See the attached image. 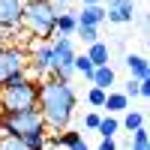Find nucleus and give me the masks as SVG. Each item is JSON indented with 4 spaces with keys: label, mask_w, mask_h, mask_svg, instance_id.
I'll return each mask as SVG.
<instances>
[{
    "label": "nucleus",
    "mask_w": 150,
    "mask_h": 150,
    "mask_svg": "<svg viewBox=\"0 0 150 150\" xmlns=\"http://www.w3.org/2000/svg\"><path fill=\"white\" fill-rule=\"evenodd\" d=\"M75 105H78V93L69 81H57V78H45L39 81V99H36V108L42 114L45 129L51 132H66L69 120L75 114Z\"/></svg>",
    "instance_id": "1"
},
{
    "label": "nucleus",
    "mask_w": 150,
    "mask_h": 150,
    "mask_svg": "<svg viewBox=\"0 0 150 150\" xmlns=\"http://www.w3.org/2000/svg\"><path fill=\"white\" fill-rule=\"evenodd\" d=\"M54 21H57V6L51 3V0H27L21 24L36 36V39L51 42V36H54Z\"/></svg>",
    "instance_id": "2"
},
{
    "label": "nucleus",
    "mask_w": 150,
    "mask_h": 150,
    "mask_svg": "<svg viewBox=\"0 0 150 150\" xmlns=\"http://www.w3.org/2000/svg\"><path fill=\"white\" fill-rule=\"evenodd\" d=\"M39 99V81H27L21 87H0V111L15 114V111H30L36 108Z\"/></svg>",
    "instance_id": "3"
},
{
    "label": "nucleus",
    "mask_w": 150,
    "mask_h": 150,
    "mask_svg": "<svg viewBox=\"0 0 150 150\" xmlns=\"http://www.w3.org/2000/svg\"><path fill=\"white\" fill-rule=\"evenodd\" d=\"M30 132H48L39 108L30 111H15V114H3L0 117V135H15V138H24Z\"/></svg>",
    "instance_id": "4"
},
{
    "label": "nucleus",
    "mask_w": 150,
    "mask_h": 150,
    "mask_svg": "<svg viewBox=\"0 0 150 150\" xmlns=\"http://www.w3.org/2000/svg\"><path fill=\"white\" fill-rule=\"evenodd\" d=\"M51 42H39V45H33L30 48V54H27V75H30V81H39L45 78V75H51Z\"/></svg>",
    "instance_id": "5"
},
{
    "label": "nucleus",
    "mask_w": 150,
    "mask_h": 150,
    "mask_svg": "<svg viewBox=\"0 0 150 150\" xmlns=\"http://www.w3.org/2000/svg\"><path fill=\"white\" fill-rule=\"evenodd\" d=\"M27 69V51L18 45H0V84H3L12 72Z\"/></svg>",
    "instance_id": "6"
},
{
    "label": "nucleus",
    "mask_w": 150,
    "mask_h": 150,
    "mask_svg": "<svg viewBox=\"0 0 150 150\" xmlns=\"http://www.w3.org/2000/svg\"><path fill=\"white\" fill-rule=\"evenodd\" d=\"M27 0H0V30H18Z\"/></svg>",
    "instance_id": "7"
},
{
    "label": "nucleus",
    "mask_w": 150,
    "mask_h": 150,
    "mask_svg": "<svg viewBox=\"0 0 150 150\" xmlns=\"http://www.w3.org/2000/svg\"><path fill=\"white\" fill-rule=\"evenodd\" d=\"M105 18L114 21V24H129L135 18V3H132V0H108Z\"/></svg>",
    "instance_id": "8"
},
{
    "label": "nucleus",
    "mask_w": 150,
    "mask_h": 150,
    "mask_svg": "<svg viewBox=\"0 0 150 150\" xmlns=\"http://www.w3.org/2000/svg\"><path fill=\"white\" fill-rule=\"evenodd\" d=\"M75 21H78V27H96L99 30V24L105 21V6H81Z\"/></svg>",
    "instance_id": "9"
},
{
    "label": "nucleus",
    "mask_w": 150,
    "mask_h": 150,
    "mask_svg": "<svg viewBox=\"0 0 150 150\" xmlns=\"http://www.w3.org/2000/svg\"><path fill=\"white\" fill-rule=\"evenodd\" d=\"M126 69L132 75V81H150V66H147V60L141 54H126Z\"/></svg>",
    "instance_id": "10"
},
{
    "label": "nucleus",
    "mask_w": 150,
    "mask_h": 150,
    "mask_svg": "<svg viewBox=\"0 0 150 150\" xmlns=\"http://www.w3.org/2000/svg\"><path fill=\"white\" fill-rule=\"evenodd\" d=\"M90 87H99V90L111 93V87H114V69H111V66H99V69H93V75H90Z\"/></svg>",
    "instance_id": "11"
},
{
    "label": "nucleus",
    "mask_w": 150,
    "mask_h": 150,
    "mask_svg": "<svg viewBox=\"0 0 150 150\" xmlns=\"http://www.w3.org/2000/svg\"><path fill=\"white\" fill-rule=\"evenodd\" d=\"M78 30V21H75V12H60L57 21H54V36H72Z\"/></svg>",
    "instance_id": "12"
},
{
    "label": "nucleus",
    "mask_w": 150,
    "mask_h": 150,
    "mask_svg": "<svg viewBox=\"0 0 150 150\" xmlns=\"http://www.w3.org/2000/svg\"><path fill=\"white\" fill-rule=\"evenodd\" d=\"M108 57H111V51H108V45H105V42H93L90 48H87V60L93 63V69L108 66Z\"/></svg>",
    "instance_id": "13"
},
{
    "label": "nucleus",
    "mask_w": 150,
    "mask_h": 150,
    "mask_svg": "<svg viewBox=\"0 0 150 150\" xmlns=\"http://www.w3.org/2000/svg\"><path fill=\"white\" fill-rule=\"evenodd\" d=\"M54 138H57L60 144H63L66 150H90V147H87V141H84V135H81V132H57Z\"/></svg>",
    "instance_id": "14"
},
{
    "label": "nucleus",
    "mask_w": 150,
    "mask_h": 150,
    "mask_svg": "<svg viewBox=\"0 0 150 150\" xmlns=\"http://www.w3.org/2000/svg\"><path fill=\"white\" fill-rule=\"evenodd\" d=\"M102 108H108V114H123V111H129V99L123 93H108Z\"/></svg>",
    "instance_id": "15"
},
{
    "label": "nucleus",
    "mask_w": 150,
    "mask_h": 150,
    "mask_svg": "<svg viewBox=\"0 0 150 150\" xmlns=\"http://www.w3.org/2000/svg\"><path fill=\"white\" fill-rule=\"evenodd\" d=\"M120 126H123V129H126V132L132 135L135 129H141V126H144V114H141V111H132V108H129V111H123Z\"/></svg>",
    "instance_id": "16"
},
{
    "label": "nucleus",
    "mask_w": 150,
    "mask_h": 150,
    "mask_svg": "<svg viewBox=\"0 0 150 150\" xmlns=\"http://www.w3.org/2000/svg\"><path fill=\"white\" fill-rule=\"evenodd\" d=\"M117 129H120V120H117V117H102V120H99V126H96V132L102 135V138H114Z\"/></svg>",
    "instance_id": "17"
},
{
    "label": "nucleus",
    "mask_w": 150,
    "mask_h": 150,
    "mask_svg": "<svg viewBox=\"0 0 150 150\" xmlns=\"http://www.w3.org/2000/svg\"><path fill=\"white\" fill-rule=\"evenodd\" d=\"M129 150H150V135H147L144 126L132 132V138H129Z\"/></svg>",
    "instance_id": "18"
},
{
    "label": "nucleus",
    "mask_w": 150,
    "mask_h": 150,
    "mask_svg": "<svg viewBox=\"0 0 150 150\" xmlns=\"http://www.w3.org/2000/svg\"><path fill=\"white\" fill-rule=\"evenodd\" d=\"M75 75H84L87 81H90V75H93V63L87 60V54H75Z\"/></svg>",
    "instance_id": "19"
},
{
    "label": "nucleus",
    "mask_w": 150,
    "mask_h": 150,
    "mask_svg": "<svg viewBox=\"0 0 150 150\" xmlns=\"http://www.w3.org/2000/svg\"><path fill=\"white\" fill-rule=\"evenodd\" d=\"M45 138H48V132H30L21 141L27 144V150H45Z\"/></svg>",
    "instance_id": "20"
},
{
    "label": "nucleus",
    "mask_w": 150,
    "mask_h": 150,
    "mask_svg": "<svg viewBox=\"0 0 150 150\" xmlns=\"http://www.w3.org/2000/svg\"><path fill=\"white\" fill-rule=\"evenodd\" d=\"M105 90H99V87H90V90H87V105L90 108H102L105 105Z\"/></svg>",
    "instance_id": "21"
},
{
    "label": "nucleus",
    "mask_w": 150,
    "mask_h": 150,
    "mask_svg": "<svg viewBox=\"0 0 150 150\" xmlns=\"http://www.w3.org/2000/svg\"><path fill=\"white\" fill-rule=\"evenodd\" d=\"M0 150H27V144L15 135H0Z\"/></svg>",
    "instance_id": "22"
},
{
    "label": "nucleus",
    "mask_w": 150,
    "mask_h": 150,
    "mask_svg": "<svg viewBox=\"0 0 150 150\" xmlns=\"http://www.w3.org/2000/svg\"><path fill=\"white\" fill-rule=\"evenodd\" d=\"M27 81H30V75H27V69H24V72H12L0 87H21V84H27Z\"/></svg>",
    "instance_id": "23"
},
{
    "label": "nucleus",
    "mask_w": 150,
    "mask_h": 150,
    "mask_svg": "<svg viewBox=\"0 0 150 150\" xmlns=\"http://www.w3.org/2000/svg\"><path fill=\"white\" fill-rule=\"evenodd\" d=\"M75 33H78V36H81V39H84L87 45H93V42H99V30H96V27H78Z\"/></svg>",
    "instance_id": "24"
},
{
    "label": "nucleus",
    "mask_w": 150,
    "mask_h": 150,
    "mask_svg": "<svg viewBox=\"0 0 150 150\" xmlns=\"http://www.w3.org/2000/svg\"><path fill=\"white\" fill-rule=\"evenodd\" d=\"M99 120H102V117H99L96 111H87V114H84V129H96Z\"/></svg>",
    "instance_id": "25"
},
{
    "label": "nucleus",
    "mask_w": 150,
    "mask_h": 150,
    "mask_svg": "<svg viewBox=\"0 0 150 150\" xmlns=\"http://www.w3.org/2000/svg\"><path fill=\"white\" fill-rule=\"evenodd\" d=\"M120 93L126 96V99H132V96H138V81H132V78H129L126 84H123V90H120Z\"/></svg>",
    "instance_id": "26"
},
{
    "label": "nucleus",
    "mask_w": 150,
    "mask_h": 150,
    "mask_svg": "<svg viewBox=\"0 0 150 150\" xmlns=\"http://www.w3.org/2000/svg\"><path fill=\"white\" fill-rule=\"evenodd\" d=\"M96 150H117V141H114V138H102Z\"/></svg>",
    "instance_id": "27"
},
{
    "label": "nucleus",
    "mask_w": 150,
    "mask_h": 150,
    "mask_svg": "<svg viewBox=\"0 0 150 150\" xmlns=\"http://www.w3.org/2000/svg\"><path fill=\"white\" fill-rule=\"evenodd\" d=\"M84 6H102V0H81Z\"/></svg>",
    "instance_id": "28"
},
{
    "label": "nucleus",
    "mask_w": 150,
    "mask_h": 150,
    "mask_svg": "<svg viewBox=\"0 0 150 150\" xmlns=\"http://www.w3.org/2000/svg\"><path fill=\"white\" fill-rule=\"evenodd\" d=\"M51 3H54V6H66V0H51Z\"/></svg>",
    "instance_id": "29"
}]
</instances>
